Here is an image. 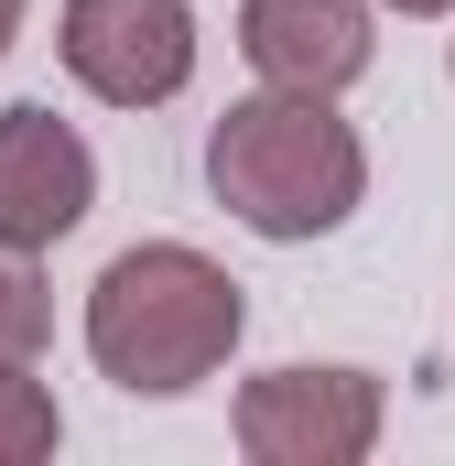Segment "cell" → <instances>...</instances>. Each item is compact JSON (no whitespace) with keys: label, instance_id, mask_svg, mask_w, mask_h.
Masks as SVG:
<instances>
[{"label":"cell","instance_id":"obj_4","mask_svg":"<svg viewBox=\"0 0 455 466\" xmlns=\"http://www.w3.org/2000/svg\"><path fill=\"white\" fill-rule=\"evenodd\" d=\"M55 55L87 98L109 109H163L196 87V0H66Z\"/></svg>","mask_w":455,"mask_h":466},{"label":"cell","instance_id":"obj_11","mask_svg":"<svg viewBox=\"0 0 455 466\" xmlns=\"http://www.w3.org/2000/svg\"><path fill=\"white\" fill-rule=\"evenodd\" d=\"M445 66H455V55H445Z\"/></svg>","mask_w":455,"mask_h":466},{"label":"cell","instance_id":"obj_9","mask_svg":"<svg viewBox=\"0 0 455 466\" xmlns=\"http://www.w3.org/2000/svg\"><path fill=\"white\" fill-rule=\"evenodd\" d=\"M379 11H401V22H445L455 0H379Z\"/></svg>","mask_w":455,"mask_h":466},{"label":"cell","instance_id":"obj_8","mask_svg":"<svg viewBox=\"0 0 455 466\" xmlns=\"http://www.w3.org/2000/svg\"><path fill=\"white\" fill-rule=\"evenodd\" d=\"M44 326H55V304H44L33 249H0V369L11 358H44Z\"/></svg>","mask_w":455,"mask_h":466},{"label":"cell","instance_id":"obj_10","mask_svg":"<svg viewBox=\"0 0 455 466\" xmlns=\"http://www.w3.org/2000/svg\"><path fill=\"white\" fill-rule=\"evenodd\" d=\"M11 44H22V0H0V55H11Z\"/></svg>","mask_w":455,"mask_h":466},{"label":"cell","instance_id":"obj_3","mask_svg":"<svg viewBox=\"0 0 455 466\" xmlns=\"http://www.w3.org/2000/svg\"><path fill=\"white\" fill-rule=\"evenodd\" d=\"M379 412H390V390L369 369H304L293 358V369L238 380L228 434H238L249 466H358L379 445Z\"/></svg>","mask_w":455,"mask_h":466},{"label":"cell","instance_id":"obj_2","mask_svg":"<svg viewBox=\"0 0 455 466\" xmlns=\"http://www.w3.org/2000/svg\"><path fill=\"white\" fill-rule=\"evenodd\" d=\"M238 326H249L238 282L207 249H185V238H141V249H119L87 282V358L130 401H174V390L217 380Z\"/></svg>","mask_w":455,"mask_h":466},{"label":"cell","instance_id":"obj_6","mask_svg":"<svg viewBox=\"0 0 455 466\" xmlns=\"http://www.w3.org/2000/svg\"><path fill=\"white\" fill-rule=\"evenodd\" d=\"M238 55L260 87H315L337 98L369 76L379 33H369V0H238Z\"/></svg>","mask_w":455,"mask_h":466},{"label":"cell","instance_id":"obj_7","mask_svg":"<svg viewBox=\"0 0 455 466\" xmlns=\"http://www.w3.org/2000/svg\"><path fill=\"white\" fill-rule=\"evenodd\" d=\"M66 445V412H55V390L33 380V358H11L0 369V466H44Z\"/></svg>","mask_w":455,"mask_h":466},{"label":"cell","instance_id":"obj_5","mask_svg":"<svg viewBox=\"0 0 455 466\" xmlns=\"http://www.w3.org/2000/svg\"><path fill=\"white\" fill-rule=\"evenodd\" d=\"M98 207V152L76 141V119H55L44 98L0 109V249H55L87 228Z\"/></svg>","mask_w":455,"mask_h":466},{"label":"cell","instance_id":"obj_1","mask_svg":"<svg viewBox=\"0 0 455 466\" xmlns=\"http://www.w3.org/2000/svg\"><path fill=\"white\" fill-rule=\"evenodd\" d=\"M207 185L249 238H337L369 196V141L315 87H260L207 130Z\"/></svg>","mask_w":455,"mask_h":466}]
</instances>
